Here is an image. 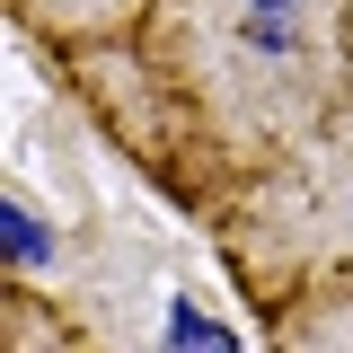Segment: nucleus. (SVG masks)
I'll use <instances>...</instances> for the list:
<instances>
[{
  "instance_id": "obj_3",
  "label": "nucleus",
  "mask_w": 353,
  "mask_h": 353,
  "mask_svg": "<svg viewBox=\"0 0 353 353\" xmlns=\"http://www.w3.org/2000/svg\"><path fill=\"white\" fill-rule=\"evenodd\" d=\"M97 345L132 336L141 353H239V336L194 301L176 274H159L150 248H124V274H106V256L88 265V301L71 309Z\"/></svg>"
},
{
  "instance_id": "obj_5",
  "label": "nucleus",
  "mask_w": 353,
  "mask_h": 353,
  "mask_svg": "<svg viewBox=\"0 0 353 353\" xmlns=\"http://www.w3.org/2000/svg\"><path fill=\"white\" fill-rule=\"evenodd\" d=\"M265 353H353V292H309V301L274 309Z\"/></svg>"
},
{
  "instance_id": "obj_6",
  "label": "nucleus",
  "mask_w": 353,
  "mask_h": 353,
  "mask_svg": "<svg viewBox=\"0 0 353 353\" xmlns=\"http://www.w3.org/2000/svg\"><path fill=\"white\" fill-rule=\"evenodd\" d=\"M0 353H106V345L88 336L71 309L36 301V292L18 283V292H9V318H0Z\"/></svg>"
},
{
  "instance_id": "obj_1",
  "label": "nucleus",
  "mask_w": 353,
  "mask_h": 353,
  "mask_svg": "<svg viewBox=\"0 0 353 353\" xmlns=\"http://www.w3.org/2000/svg\"><path fill=\"white\" fill-rule=\"evenodd\" d=\"M97 132L124 150L176 212L212 230L248 185L292 168L353 106L345 0L318 9H239V0H159L141 36L71 53Z\"/></svg>"
},
{
  "instance_id": "obj_7",
  "label": "nucleus",
  "mask_w": 353,
  "mask_h": 353,
  "mask_svg": "<svg viewBox=\"0 0 353 353\" xmlns=\"http://www.w3.org/2000/svg\"><path fill=\"white\" fill-rule=\"evenodd\" d=\"M239 9H318V0H239Z\"/></svg>"
},
{
  "instance_id": "obj_4",
  "label": "nucleus",
  "mask_w": 353,
  "mask_h": 353,
  "mask_svg": "<svg viewBox=\"0 0 353 353\" xmlns=\"http://www.w3.org/2000/svg\"><path fill=\"white\" fill-rule=\"evenodd\" d=\"M9 18H18L53 62H71V53H106V44L141 36V27L159 18V0H9Z\"/></svg>"
},
{
  "instance_id": "obj_8",
  "label": "nucleus",
  "mask_w": 353,
  "mask_h": 353,
  "mask_svg": "<svg viewBox=\"0 0 353 353\" xmlns=\"http://www.w3.org/2000/svg\"><path fill=\"white\" fill-rule=\"evenodd\" d=\"M345 53H353V0H345Z\"/></svg>"
},
{
  "instance_id": "obj_2",
  "label": "nucleus",
  "mask_w": 353,
  "mask_h": 353,
  "mask_svg": "<svg viewBox=\"0 0 353 353\" xmlns=\"http://www.w3.org/2000/svg\"><path fill=\"white\" fill-rule=\"evenodd\" d=\"M212 248L256 318L309 292H353V106L212 221Z\"/></svg>"
}]
</instances>
